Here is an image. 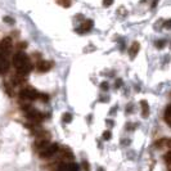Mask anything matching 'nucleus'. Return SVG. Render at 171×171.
Wrapping results in <instances>:
<instances>
[{
	"mask_svg": "<svg viewBox=\"0 0 171 171\" xmlns=\"http://www.w3.org/2000/svg\"><path fill=\"white\" fill-rule=\"evenodd\" d=\"M165 27H171V19H169L166 23H165Z\"/></svg>",
	"mask_w": 171,
	"mask_h": 171,
	"instance_id": "nucleus-25",
	"label": "nucleus"
},
{
	"mask_svg": "<svg viewBox=\"0 0 171 171\" xmlns=\"http://www.w3.org/2000/svg\"><path fill=\"white\" fill-rule=\"evenodd\" d=\"M113 4V0H103V5L104 7H111Z\"/></svg>",
	"mask_w": 171,
	"mask_h": 171,
	"instance_id": "nucleus-21",
	"label": "nucleus"
},
{
	"mask_svg": "<svg viewBox=\"0 0 171 171\" xmlns=\"http://www.w3.org/2000/svg\"><path fill=\"white\" fill-rule=\"evenodd\" d=\"M10 50H12V39L4 37L2 41H0V55L8 57Z\"/></svg>",
	"mask_w": 171,
	"mask_h": 171,
	"instance_id": "nucleus-5",
	"label": "nucleus"
},
{
	"mask_svg": "<svg viewBox=\"0 0 171 171\" xmlns=\"http://www.w3.org/2000/svg\"><path fill=\"white\" fill-rule=\"evenodd\" d=\"M23 110L26 111V116L28 117V120H31L32 122L37 124V122H40V121H43V118H44L43 113H40L37 110H35V108H31V107L25 106Z\"/></svg>",
	"mask_w": 171,
	"mask_h": 171,
	"instance_id": "nucleus-2",
	"label": "nucleus"
},
{
	"mask_svg": "<svg viewBox=\"0 0 171 171\" xmlns=\"http://www.w3.org/2000/svg\"><path fill=\"white\" fill-rule=\"evenodd\" d=\"M9 70V59L8 57L0 55V73H5Z\"/></svg>",
	"mask_w": 171,
	"mask_h": 171,
	"instance_id": "nucleus-8",
	"label": "nucleus"
},
{
	"mask_svg": "<svg viewBox=\"0 0 171 171\" xmlns=\"http://www.w3.org/2000/svg\"><path fill=\"white\" fill-rule=\"evenodd\" d=\"M165 141H166V139H161V140H159V141H157V143H156V147H158V148H161L163 144H165Z\"/></svg>",
	"mask_w": 171,
	"mask_h": 171,
	"instance_id": "nucleus-22",
	"label": "nucleus"
},
{
	"mask_svg": "<svg viewBox=\"0 0 171 171\" xmlns=\"http://www.w3.org/2000/svg\"><path fill=\"white\" fill-rule=\"evenodd\" d=\"M13 66L17 68L19 75H27L32 71V63L28 59V57L25 52H17L14 55H13Z\"/></svg>",
	"mask_w": 171,
	"mask_h": 171,
	"instance_id": "nucleus-1",
	"label": "nucleus"
},
{
	"mask_svg": "<svg viewBox=\"0 0 171 171\" xmlns=\"http://www.w3.org/2000/svg\"><path fill=\"white\" fill-rule=\"evenodd\" d=\"M39 93L36 92L35 89H31V88H26V89H22L19 92V96L22 99H26V100H35L39 98Z\"/></svg>",
	"mask_w": 171,
	"mask_h": 171,
	"instance_id": "nucleus-4",
	"label": "nucleus"
},
{
	"mask_svg": "<svg viewBox=\"0 0 171 171\" xmlns=\"http://www.w3.org/2000/svg\"><path fill=\"white\" fill-rule=\"evenodd\" d=\"M52 66H53V63L49 61H39L36 68L39 72H48L50 68H52Z\"/></svg>",
	"mask_w": 171,
	"mask_h": 171,
	"instance_id": "nucleus-6",
	"label": "nucleus"
},
{
	"mask_svg": "<svg viewBox=\"0 0 171 171\" xmlns=\"http://www.w3.org/2000/svg\"><path fill=\"white\" fill-rule=\"evenodd\" d=\"M93 25H94V23H93L92 19H86V21H85L84 23L81 25V27L79 28V31H80V32H88V31H90V30L93 28Z\"/></svg>",
	"mask_w": 171,
	"mask_h": 171,
	"instance_id": "nucleus-11",
	"label": "nucleus"
},
{
	"mask_svg": "<svg viewBox=\"0 0 171 171\" xmlns=\"http://www.w3.org/2000/svg\"><path fill=\"white\" fill-rule=\"evenodd\" d=\"M163 159H165V162H166V163H170L171 165V151H169L166 155L163 156Z\"/></svg>",
	"mask_w": 171,
	"mask_h": 171,
	"instance_id": "nucleus-16",
	"label": "nucleus"
},
{
	"mask_svg": "<svg viewBox=\"0 0 171 171\" xmlns=\"http://www.w3.org/2000/svg\"><path fill=\"white\" fill-rule=\"evenodd\" d=\"M57 171H79V166L76 163H62Z\"/></svg>",
	"mask_w": 171,
	"mask_h": 171,
	"instance_id": "nucleus-7",
	"label": "nucleus"
},
{
	"mask_svg": "<svg viewBox=\"0 0 171 171\" xmlns=\"http://www.w3.org/2000/svg\"><path fill=\"white\" fill-rule=\"evenodd\" d=\"M50 143V141H49V139H44V138H39L36 141H35V147L37 148V149L39 151H41L43 149V148H45V147H47L48 144Z\"/></svg>",
	"mask_w": 171,
	"mask_h": 171,
	"instance_id": "nucleus-12",
	"label": "nucleus"
},
{
	"mask_svg": "<svg viewBox=\"0 0 171 171\" xmlns=\"http://www.w3.org/2000/svg\"><path fill=\"white\" fill-rule=\"evenodd\" d=\"M61 157L66 158V159H72L73 158V153L71 152V149L68 147H62L61 148Z\"/></svg>",
	"mask_w": 171,
	"mask_h": 171,
	"instance_id": "nucleus-9",
	"label": "nucleus"
},
{
	"mask_svg": "<svg viewBox=\"0 0 171 171\" xmlns=\"http://www.w3.org/2000/svg\"><path fill=\"white\" fill-rule=\"evenodd\" d=\"M120 85H121V80H118V81H116V88H120Z\"/></svg>",
	"mask_w": 171,
	"mask_h": 171,
	"instance_id": "nucleus-26",
	"label": "nucleus"
},
{
	"mask_svg": "<svg viewBox=\"0 0 171 171\" xmlns=\"http://www.w3.org/2000/svg\"><path fill=\"white\" fill-rule=\"evenodd\" d=\"M165 144H166V147L171 148V139H170V140H166V141H165Z\"/></svg>",
	"mask_w": 171,
	"mask_h": 171,
	"instance_id": "nucleus-24",
	"label": "nucleus"
},
{
	"mask_svg": "<svg viewBox=\"0 0 171 171\" xmlns=\"http://www.w3.org/2000/svg\"><path fill=\"white\" fill-rule=\"evenodd\" d=\"M169 171H171V169H170V170H169Z\"/></svg>",
	"mask_w": 171,
	"mask_h": 171,
	"instance_id": "nucleus-27",
	"label": "nucleus"
},
{
	"mask_svg": "<svg viewBox=\"0 0 171 171\" xmlns=\"http://www.w3.org/2000/svg\"><path fill=\"white\" fill-rule=\"evenodd\" d=\"M82 167H84L85 171H90V165H89V162H86V161L82 162Z\"/></svg>",
	"mask_w": 171,
	"mask_h": 171,
	"instance_id": "nucleus-20",
	"label": "nucleus"
},
{
	"mask_svg": "<svg viewBox=\"0 0 171 171\" xmlns=\"http://www.w3.org/2000/svg\"><path fill=\"white\" fill-rule=\"evenodd\" d=\"M58 144H55V143H49L45 148H43L41 151H39V156L41 157V158H50L52 156H54L57 152H58Z\"/></svg>",
	"mask_w": 171,
	"mask_h": 171,
	"instance_id": "nucleus-3",
	"label": "nucleus"
},
{
	"mask_svg": "<svg viewBox=\"0 0 171 171\" xmlns=\"http://www.w3.org/2000/svg\"><path fill=\"white\" fill-rule=\"evenodd\" d=\"M139 49H140V44L139 43H133V45L130 47V50H129V54H130V58L131 59H134L135 57H136V54H138V52H139Z\"/></svg>",
	"mask_w": 171,
	"mask_h": 171,
	"instance_id": "nucleus-10",
	"label": "nucleus"
},
{
	"mask_svg": "<svg viewBox=\"0 0 171 171\" xmlns=\"http://www.w3.org/2000/svg\"><path fill=\"white\" fill-rule=\"evenodd\" d=\"M63 121L66 124H70L72 121V115H71V113H65V115H63Z\"/></svg>",
	"mask_w": 171,
	"mask_h": 171,
	"instance_id": "nucleus-15",
	"label": "nucleus"
},
{
	"mask_svg": "<svg viewBox=\"0 0 171 171\" xmlns=\"http://www.w3.org/2000/svg\"><path fill=\"white\" fill-rule=\"evenodd\" d=\"M100 88H102V90H108V82H102Z\"/></svg>",
	"mask_w": 171,
	"mask_h": 171,
	"instance_id": "nucleus-23",
	"label": "nucleus"
},
{
	"mask_svg": "<svg viewBox=\"0 0 171 171\" xmlns=\"http://www.w3.org/2000/svg\"><path fill=\"white\" fill-rule=\"evenodd\" d=\"M4 22H5V23L13 25V23H14V19L12 18V17H4Z\"/></svg>",
	"mask_w": 171,
	"mask_h": 171,
	"instance_id": "nucleus-19",
	"label": "nucleus"
},
{
	"mask_svg": "<svg viewBox=\"0 0 171 171\" xmlns=\"http://www.w3.org/2000/svg\"><path fill=\"white\" fill-rule=\"evenodd\" d=\"M165 45H166V43H165V40H159V41H157L156 43V47L157 48H159V49H162Z\"/></svg>",
	"mask_w": 171,
	"mask_h": 171,
	"instance_id": "nucleus-17",
	"label": "nucleus"
},
{
	"mask_svg": "<svg viewBox=\"0 0 171 171\" xmlns=\"http://www.w3.org/2000/svg\"><path fill=\"white\" fill-rule=\"evenodd\" d=\"M140 106H141V116L144 118L148 117V115H149V106H148L147 100H140Z\"/></svg>",
	"mask_w": 171,
	"mask_h": 171,
	"instance_id": "nucleus-13",
	"label": "nucleus"
},
{
	"mask_svg": "<svg viewBox=\"0 0 171 171\" xmlns=\"http://www.w3.org/2000/svg\"><path fill=\"white\" fill-rule=\"evenodd\" d=\"M163 117H165V122L171 127V104L167 106V108L165 110V116Z\"/></svg>",
	"mask_w": 171,
	"mask_h": 171,
	"instance_id": "nucleus-14",
	"label": "nucleus"
},
{
	"mask_svg": "<svg viewBox=\"0 0 171 171\" xmlns=\"http://www.w3.org/2000/svg\"><path fill=\"white\" fill-rule=\"evenodd\" d=\"M111 136H112L111 131H104V133H103V139H104V140H110Z\"/></svg>",
	"mask_w": 171,
	"mask_h": 171,
	"instance_id": "nucleus-18",
	"label": "nucleus"
}]
</instances>
